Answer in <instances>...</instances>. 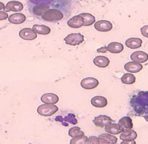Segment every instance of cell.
Here are the masks:
<instances>
[{
	"label": "cell",
	"instance_id": "35",
	"mask_svg": "<svg viewBox=\"0 0 148 144\" xmlns=\"http://www.w3.org/2000/svg\"><path fill=\"white\" fill-rule=\"evenodd\" d=\"M122 144H135L136 142L135 141V140H132V141H122Z\"/></svg>",
	"mask_w": 148,
	"mask_h": 144
},
{
	"label": "cell",
	"instance_id": "21",
	"mask_svg": "<svg viewBox=\"0 0 148 144\" xmlns=\"http://www.w3.org/2000/svg\"><path fill=\"white\" fill-rule=\"evenodd\" d=\"M118 123L122 127L123 131L132 129V127H133L132 118L129 117V116H125V117L120 118V121H118Z\"/></svg>",
	"mask_w": 148,
	"mask_h": 144
},
{
	"label": "cell",
	"instance_id": "2",
	"mask_svg": "<svg viewBox=\"0 0 148 144\" xmlns=\"http://www.w3.org/2000/svg\"><path fill=\"white\" fill-rule=\"evenodd\" d=\"M64 17V14L57 9H49L42 15L43 20L47 22H56L61 20Z\"/></svg>",
	"mask_w": 148,
	"mask_h": 144
},
{
	"label": "cell",
	"instance_id": "25",
	"mask_svg": "<svg viewBox=\"0 0 148 144\" xmlns=\"http://www.w3.org/2000/svg\"><path fill=\"white\" fill-rule=\"evenodd\" d=\"M121 81L122 83L126 85H132L135 83L136 78L135 75L132 73H126L124 74L121 78Z\"/></svg>",
	"mask_w": 148,
	"mask_h": 144
},
{
	"label": "cell",
	"instance_id": "33",
	"mask_svg": "<svg viewBox=\"0 0 148 144\" xmlns=\"http://www.w3.org/2000/svg\"><path fill=\"white\" fill-rule=\"evenodd\" d=\"M8 18H9L8 14L6 12L1 11V10H0V21L5 20V19H8Z\"/></svg>",
	"mask_w": 148,
	"mask_h": 144
},
{
	"label": "cell",
	"instance_id": "1",
	"mask_svg": "<svg viewBox=\"0 0 148 144\" xmlns=\"http://www.w3.org/2000/svg\"><path fill=\"white\" fill-rule=\"evenodd\" d=\"M130 107L137 116L148 115V91H140L131 98Z\"/></svg>",
	"mask_w": 148,
	"mask_h": 144
},
{
	"label": "cell",
	"instance_id": "30",
	"mask_svg": "<svg viewBox=\"0 0 148 144\" xmlns=\"http://www.w3.org/2000/svg\"><path fill=\"white\" fill-rule=\"evenodd\" d=\"M31 3L37 6H49L53 0H29Z\"/></svg>",
	"mask_w": 148,
	"mask_h": 144
},
{
	"label": "cell",
	"instance_id": "31",
	"mask_svg": "<svg viewBox=\"0 0 148 144\" xmlns=\"http://www.w3.org/2000/svg\"><path fill=\"white\" fill-rule=\"evenodd\" d=\"M87 143H99V138L96 136H90V138H88Z\"/></svg>",
	"mask_w": 148,
	"mask_h": 144
},
{
	"label": "cell",
	"instance_id": "15",
	"mask_svg": "<svg viewBox=\"0 0 148 144\" xmlns=\"http://www.w3.org/2000/svg\"><path fill=\"white\" fill-rule=\"evenodd\" d=\"M108 103V100L103 96H95L91 100L92 105L98 108L106 107Z\"/></svg>",
	"mask_w": 148,
	"mask_h": 144
},
{
	"label": "cell",
	"instance_id": "34",
	"mask_svg": "<svg viewBox=\"0 0 148 144\" xmlns=\"http://www.w3.org/2000/svg\"><path fill=\"white\" fill-rule=\"evenodd\" d=\"M97 52H101V53H105L107 52V48L106 47H102V48H99V49L97 50Z\"/></svg>",
	"mask_w": 148,
	"mask_h": 144
},
{
	"label": "cell",
	"instance_id": "5",
	"mask_svg": "<svg viewBox=\"0 0 148 144\" xmlns=\"http://www.w3.org/2000/svg\"><path fill=\"white\" fill-rule=\"evenodd\" d=\"M99 85L97 79L94 78H85L81 81V86L86 90H92L97 88Z\"/></svg>",
	"mask_w": 148,
	"mask_h": 144
},
{
	"label": "cell",
	"instance_id": "36",
	"mask_svg": "<svg viewBox=\"0 0 148 144\" xmlns=\"http://www.w3.org/2000/svg\"><path fill=\"white\" fill-rule=\"evenodd\" d=\"M4 9H5V5H4V3L0 1V10H4Z\"/></svg>",
	"mask_w": 148,
	"mask_h": 144
},
{
	"label": "cell",
	"instance_id": "6",
	"mask_svg": "<svg viewBox=\"0 0 148 144\" xmlns=\"http://www.w3.org/2000/svg\"><path fill=\"white\" fill-rule=\"evenodd\" d=\"M19 37L25 40H34L37 38V33L31 28H24L19 32Z\"/></svg>",
	"mask_w": 148,
	"mask_h": 144
},
{
	"label": "cell",
	"instance_id": "14",
	"mask_svg": "<svg viewBox=\"0 0 148 144\" xmlns=\"http://www.w3.org/2000/svg\"><path fill=\"white\" fill-rule=\"evenodd\" d=\"M9 22L14 25H20L26 20V16L22 13H14L8 18Z\"/></svg>",
	"mask_w": 148,
	"mask_h": 144
},
{
	"label": "cell",
	"instance_id": "20",
	"mask_svg": "<svg viewBox=\"0 0 148 144\" xmlns=\"http://www.w3.org/2000/svg\"><path fill=\"white\" fill-rule=\"evenodd\" d=\"M137 137V133L132 129L125 130L122 132L120 138L122 141L135 140Z\"/></svg>",
	"mask_w": 148,
	"mask_h": 144
},
{
	"label": "cell",
	"instance_id": "24",
	"mask_svg": "<svg viewBox=\"0 0 148 144\" xmlns=\"http://www.w3.org/2000/svg\"><path fill=\"white\" fill-rule=\"evenodd\" d=\"M84 19V26H90L95 22V17L90 13H82L79 14Z\"/></svg>",
	"mask_w": 148,
	"mask_h": 144
},
{
	"label": "cell",
	"instance_id": "22",
	"mask_svg": "<svg viewBox=\"0 0 148 144\" xmlns=\"http://www.w3.org/2000/svg\"><path fill=\"white\" fill-rule=\"evenodd\" d=\"M110 60L105 56H97L93 60L94 64L98 68H107L110 64Z\"/></svg>",
	"mask_w": 148,
	"mask_h": 144
},
{
	"label": "cell",
	"instance_id": "19",
	"mask_svg": "<svg viewBox=\"0 0 148 144\" xmlns=\"http://www.w3.org/2000/svg\"><path fill=\"white\" fill-rule=\"evenodd\" d=\"M125 45L128 48L130 49H137L143 45V40L140 38L131 37L125 41Z\"/></svg>",
	"mask_w": 148,
	"mask_h": 144
},
{
	"label": "cell",
	"instance_id": "12",
	"mask_svg": "<svg viewBox=\"0 0 148 144\" xmlns=\"http://www.w3.org/2000/svg\"><path fill=\"white\" fill-rule=\"evenodd\" d=\"M124 68L127 72H131V73H137L143 70V66L142 64L136 63V62H128L125 65Z\"/></svg>",
	"mask_w": 148,
	"mask_h": 144
},
{
	"label": "cell",
	"instance_id": "4",
	"mask_svg": "<svg viewBox=\"0 0 148 144\" xmlns=\"http://www.w3.org/2000/svg\"><path fill=\"white\" fill-rule=\"evenodd\" d=\"M84 39V35H82L80 33H72L64 37V40L67 45L75 46V45H79L82 43Z\"/></svg>",
	"mask_w": 148,
	"mask_h": 144
},
{
	"label": "cell",
	"instance_id": "26",
	"mask_svg": "<svg viewBox=\"0 0 148 144\" xmlns=\"http://www.w3.org/2000/svg\"><path fill=\"white\" fill-rule=\"evenodd\" d=\"M56 121H58L60 122H68L71 124H77V120L75 118V116L74 114H69L66 116L65 118L62 119L61 116H59L55 118Z\"/></svg>",
	"mask_w": 148,
	"mask_h": 144
},
{
	"label": "cell",
	"instance_id": "37",
	"mask_svg": "<svg viewBox=\"0 0 148 144\" xmlns=\"http://www.w3.org/2000/svg\"><path fill=\"white\" fill-rule=\"evenodd\" d=\"M145 119V121H147V122H148V115H146V116H144Z\"/></svg>",
	"mask_w": 148,
	"mask_h": 144
},
{
	"label": "cell",
	"instance_id": "23",
	"mask_svg": "<svg viewBox=\"0 0 148 144\" xmlns=\"http://www.w3.org/2000/svg\"><path fill=\"white\" fill-rule=\"evenodd\" d=\"M33 30L36 33L42 35H46L49 34L51 32V29L49 27L43 25H34L32 27Z\"/></svg>",
	"mask_w": 148,
	"mask_h": 144
},
{
	"label": "cell",
	"instance_id": "16",
	"mask_svg": "<svg viewBox=\"0 0 148 144\" xmlns=\"http://www.w3.org/2000/svg\"><path fill=\"white\" fill-rule=\"evenodd\" d=\"M105 130L107 133H110V134L112 135H118L123 131V129H122V127L120 126V124L112 123H110L108 124V125L105 127Z\"/></svg>",
	"mask_w": 148,
	"mask_h": 144
},
{
	"label": "cell",
	"instance_id": "28",
	"mask_svg": "<svg viewBox=\"0 0 148 144\" xmlns=\"http://www.w3.org/2000/svg\"><path fill=\"white\" fill-rule=\"evenodd\" d=\"M87 141H88V138L84 135L82 136H77V137L72 138V140L70 141L71 144H84L87 143Z\"/></svg>",
	"mask_w": 148,
	"mask_h": 144
},
{
	"label": "cell",
	"instance_id": "11",
	"mask_svg": "<svg viewBox=\"0 0 148 144\" xmlns=\"http://www.w3.org/2000/svg\"><path fill=\"white\" fill-rule=\"evenodd\" d=\"M67 25L71 28H80L82 26H84V19L79 15L70 18L67 22Z\"/></svg>",
	"mask_w": 148,
	"mask_h": 144
},
{
	"label": "cell",
	"instance_id": "17",
	"mask_svg": "<svg viewBox=\"0 0 148 144\" xmlns=\"http://www.w3.org/2000/svg\"><path fill=\"white\" fill-rule=\"evenodd\" d=\"M98 138L99 143H116L117 142V138L110 133H103L99 135Z\"/></svg>",
	"mask_w": 148,
	"mask_h": 144
},
{
	"label": "cell",
	"instance_id": "18",
	"mask_svg": "<svg viewBox=\"0 0 148 144\" xmlns=\"http://www.w3.org/2000/svg\"><path fill=\"white\" fill-rule=\"evenodd\" d=\"M107 48V51L109 52L114 53V54H118V53L122 52L124 50L123 45L120 42H113L110 43Z\"/></svg>",
	"mask_w": 148,
	"mask_h": 144
},
{
	"label": "cell",
	"instance_id": "10",
	"mask_svg": "<svg viewBox=\"0 0 148 144\" xmlns=\"http://www.w3.org/2000/svg\"><path fill=\"white\" fill-rule=\"evenodd\" d=\"M131 60L133 62L139 63H144L148 60V54L143 51L134 52L130 55Z\"/></svg>",
	"mask_w": 148,
	"mask_h": 144
},
{
	"label": "cell",
	"instance_id": "9",
	"mask_svg": "<svg viewBox=\"0 0 148 144\" xmlns=\"http://www.w3.org/2000/svg\"><path fill=\"white\" fill-rule=\"evenodd\" d=\"M112 24L108 20H99L95 22V28L99 32H109L112 29Z\"/></svg>",
	"mask_w": 148,
	"mask_h": 144
},
{
	"label": "cell",
	"instance_id": "27",
	"mask_svg": "<svg viewBox=\"0 0 148 144\" xmlns=\"http://www.w3.org/2000/svg\"><path fill=\"white\" fill-rule=\"evenodd\" d=\"M68 135H69L70 137L72 138H75L77 137V136H82V135H84V133L83 131H82L80 130V128L77 126L72 127L68 131Z\"/></svg>",
	"mask_w": 148,
	"mask_h": 144
},
{
	"label": "cell",
	"instance_id": "8",
	"mask_svg": "<svg viewBox=\"0 0 148 144\" xmlns=\"http://www.w3.org/2000/svg\"><path fill=\"white\" fill-rule=\"evenodd\" d=\"M112 119L111 118L108 116H105V115H99V116L95 117L93 120V123L97 127H100V128L105 127L108 124L112 123Z\"/></svg>",
	"mask_w": 148,
	"mask_h": 144
},
{
	"label": "cell",
	"instance_id": "13",
	"mask_svg": "<svg viewBox=\"0 0 148 144\" xmlns=\"http://www.w3.org/2000/svg\"><path fill=\"white\" fill-rule=\"evenodd\" d=\"M41 101L43 102L44 103L56 104L58 103L59 97L56 94L48 92V93H45L42 95V97H41Z\"/></svg>",
	"mask_w": 148,
	"mask_h": 144
},
{
	"label": "cell",
	"instance_id": "29",
	"mask_svg": "<svg viewBox=\"0 0 148 144\" xmlns=\"http://www.w3.org/2000/svg\"><path fill=\"white\" fill-rule=\"evenodd\" d=\"M49 9V6H36L34 8V13L36 15H41L42 16V14Z\"/></svg>",
	"mask_w": 148,
	"mask_h": 144
},
{
	"label": "cell",
	"instance_id": "7",
	"mask_svg": "<svg viewBox=\"0 0 148 144\" xmlns=\"http://www.w3.org/2000/svg\"><path fill=\"white\" fill-rule=\"evenodd\" d=\"M24 9L23 4L20 1H10L7 3L5 6V9H4V12H17L22 11Z\"/></svg>",
	"mask_w": 148,
	"mask_h": 144
},
{
	"label": "cell",
	"instance_id": "32",
	"mask_svg": "<svg viewBox=\"0 0 148 144\" xmlns=\"http://www.w3.org/2000/svg\"><path fill=\"white\" fill-rule=\"evenodd\" d=\"M140 31H141L142 34H143L145 37L148 38V25H145V26L142 27Z\"/></svg>",
	"mask_w": 148,
	"mask_h": 144
},
{
	"label": "cell",
	"instance_id": "3",
	"mask_svg": "<svg viewBox=\"0 0 148 144\" xmlns=\"http://www.w3.org/2000/svg\"><path fill=\"white\" fill-rule=\"evenodd\" d=\"M58 107L54 104L45 103L39 106L37 108V113L40 116L48 117V116H53L54 113L58 111Z\"/></svg>",
	"mask_w": 148,
	"mask_h": 144
}]
</instances>
